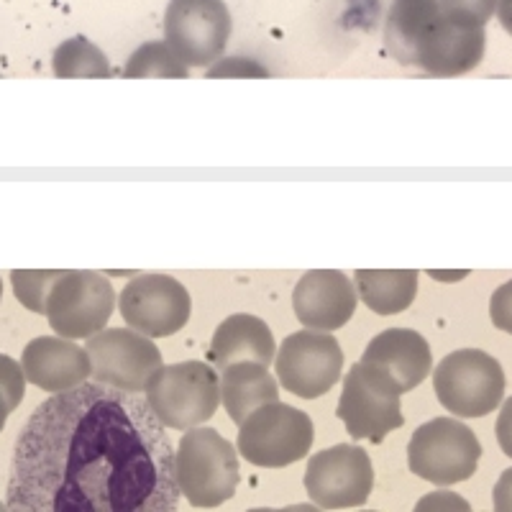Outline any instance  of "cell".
Here are the masks:
<instances>
[{
    "instance_id": "cell-18",
    "label": "cell",
    "mask_w": 512,
    "mask_h": 512,
    "mask_svg": "<svg viewBox=\"0 0 512 512\" xmlns=\"http://www.w3.org/2000/svg\"><path fill=\"white\" fill-rule=\"evenodd\" d=\"M274 336L262 318L249 313L228 315L210 341V361L216 369H226L236 361H259L264 367L274 364Z\"/></svg>"
},
{
    "instance_id": "cell-20",
    "label": "cell",
    "mask_w": 512,
    "mask_h": 512,
    "mask_svg": "<svg viewBox=\"0 0 512 512\" xmlns=\"http://www.w3.org/2000/svg\"><path fill=\"white\" fill-rule=\"evenodd\" d=\"M356 295L372 313L397 315L413 305L418 295L415 269H359L354 274Z\"/></svg>"
},
{
    "instance_id": "cell-27",
    "label": "cell",
    "mask_w": 512,
    "mask_h": 512,
    "mask_svg": "<svg viewBox=\"0 0 512 512\" xmlns=\"http://www.w3.org/2000/svg\"><path fill=\"white\" fill-rule=\"evenodd\" d=\"M208 77H269V72L264 70L262 64H256L254 59L231 57L210 64Z\"/></svg>"
},
{
    "instance_id": "cell-25",
    "label": "cell",
    "mask_w": 512,
    "mask_h": 512,
    "mask_svg": "<svg viewBox=\"0 0 512 512\" xmlns=\"http://www.w3.org/2000/svg\"><path fill=\"white\" fill-rule=\"evenodd\" d=\"M443 16L466 26H487L495 16L497 0H438Z\"/></svg>"
},
{
    "instance_id": "cell-5",
    "label": "cell",
    "mask_w": 512,
    "mask_h": 512,
    "mask_svg": "<svg viewBox=\"0 0 512 512\" xmlns=\"http://www.w3.org/2000/svg\"><path fill=\"white\" fill-rule=\"evenodd\" d=\"M438 402L456 418H484L505 400V372L482 349H459L441 359L433 372Z\"/></svg>"
},
{
    "instance_id": "cell-3",
    "label": "cell",
    "mask_w": 512,
    "mask_h": 512,
    "mask_svg": "<svg viewBox=\"0 0 512 512\" xmlns=\"http://www.w3.org/2000/svg\"><path fill=\"white\" fill-rule=\"evenodd\" d=\"M144 397L164 428L190 431L221 408V377L205 361L162 364L146 384Z\"/></svg>"
},
{
    "instance_id": "cell-23",
    "label": "cell",
    "mask_w": 512,
    "mask_h": 512,
    "mask_svg": "<svg viewBox=\"0 0 512 512\" xmlns=\"http://www.w3.org/2000/svg\"><path fill=\"white\" fill-rule=\"evenodd\" d=\"M190 75L187 64L169 49L167 41H146L128 57L123 67L126 80H144V77H164V80H185Z\"/></svg>"
},
{
    "instance_id": "cell-7",
    "label": "cell",
    "mask_w": 512,
    "mask_h": 512,
    "mask_svg": "<svg viewBox=\"0 0 512 512\" xmlns=\"http://www.w3.org/2000/svg\"><path fill=\"white\" fill-rule=\"evenodd\" d=\"M482 443L469 425L454 418L428 420L408 443L410 472L436 487L466 482L477 472Z\"/></svg>"
},
{
    "instance_id": "cell-21",
    "label": "cell",
    "mask_w": 512,
    "mask_h": 512,
    "mask_svg": "<svg viewBox=\"0 0 512 512\" xmlns=\"http://www.w3.org/2000/svg\"><path fill=\"white\" fill-rule=\"evenodd\" d=\"M441 13L438 0H395L384 24V47L397 62L415 64L418 41Z\"/></svg>"
},
{
    "instance_id": "cell-6",
    "label": "cell",
    "mask_w": 512,
    "mask_h": 512,
    "mask_svg": "<svg viewBox=\"0 0 512 512\" xmlns=\"http://www.w3.org/2000/svg\"><path fill=\"white\" fill-rule=\"evenodd\" d=\"M313 420L287 402H267L241 423L236 448L244 461L262 469H285L305 459L313 446Z\"/></svg>"
},
{
    "instance_id": "cell-11",
    "label": "cell",
    "mask_w": 512,
    "mask_h": 512,
    "mask_svg": "<svg viewBox=\"0 0 512 512\" xmlns=\"http://www.w3.org/2000/svg\"><path fill=\"white\" fill-rule=\"evenodd\" d=\"M85 351L95 382L139 395H144L149 379L164 364L154 338L134 328H103L85 338Z\"/></svg>"
},
{
    "instance_id": "cell-1",
    "label": "cell",
    "mask_w": 512,
    "mask_h": 512,
    "mask_svg": "<svg viewBox=\"0 0 512 512\" xmlns=\"http://www.w3.org/2000/svg\"><path fill=\"white\" fill-rule=\"evenodd\" d=\"M175 448L146 397L82 382L41 402L13 451L18 512H175Z\"/></svg>"
},
{
    "instance_id": "cell-12",
    "label": "cell",
    "mask_w": 512,
    "mask_h": 512,
    "mask_svg": "<svg viewBox=\"0 0 512 512\" xmlns=\"http://www.w3.org/2000/svg\"><path fill=\"white\" fill-rule=\"evenodd\" d=\"M374 487V466L364 448L354 443L318 451L305 469L308 497L323 510H349L369 500Z\"/></svg>"
},
{
    "instance_id": "cell-15",
    "label": "cell",
    "mask_w": 512,
    "mask_h": 512,
    "mask_svg": "<svg viewBox=\"0 0 512 512\" xmlns=\"http://www.w3.org/2000/svg\"><path fill=\"white\" fill-rule=\"evenodd\" d=\"M356 285L336 269H310L292 292V310L305 328L338 331L356 313Z\"/></svg>"
},
{
    "instance_id": "cell-34",
    "label": "cell",
    "mask_w": 512,
    "mask_h": 512,
    "mask_svg": "<svg viewBox=\"0 0 512 512\" xmlns=\"http://www.w3.org/2000/svg\"><path fill=\"white\" fill-rule=\"evenodd\" d=\"M0 297H3V280H0Z\"/></svg>"
},
{
    "instance_id": "cell-4",
    "label": "cell",
    "mask_w": 512,
    "mask_h": 512,
    "mask_svg": "<svg viewBox=\"0 0 512 512\" xmlns=\"http://www.w3.org/2000/svg\"><path fill=\"white\" fill-rule=\"evenodd\" d=\"M338 420H344L354 441L379 443L405 423L402 387L377 361H356L344 377Z\"/></svg>"
},
{
    "instance_id": "cell-22",
    "label": "cell",
    "mask_w": 512,
    "mask_h": 512,
    "mask_svg": "<svg viewBox=\"0 0 512 512\" xmlns=\"http://www.w3.org/2000/svg\"><path fill=\"white\" fill-rule=\"evenodd\" d=\"M52 70L59 80H108L111 77V62L103 49L95 47L85 36H72L54 49Z\"/></svg>"
},
{
    "instance_id": "cell-28",
    "label": "cell",
    "mask_w": 512,
    "mask_h": 512,
    "mask_svg": "<svg viewBox=\"0 0 512 512\" xmlns=\"http://www.w3.org/2000/svg\"><path fill=\"white\" fill-rule=\"evenodd\" d=\"M489 318H492L495 328L512 336V280L495 290V295L489 300Z\"/></svg>"
},
{
    "instance_id": "cell-31",
    "label": "cell",
    "mask_w": 512,
    "mask_h": 512,
    "mask_svg": "<svg viewBox=\"0 0 512 512\" xmlns=\"http://www.w3.org/2000/svg\"><path fill=\"white\" fill-rule=\"evenodd\" d=\"M448 502H454L459 510H469V502L461 500V497H456V495H448V492H438V495L423 497V500L415 505V510L418 512L420 510H438V507H448Z\"/></svg>"
},
{
    "instance_id": "cell-33",
    "label": "cell",
    "mask_w": 512,
    "mask_h": 512,
    "mask_svg": "<svg viewBox=\"0 0 512 512\" xmlns=\"http://www.w3.org/2000/svg\"><path fill=\"white\" fill-rule=\"evenodd\" d=\"M11 413H13L11 405H8V400H6V395H3V390H0V431L6 428V420H8V415H11Z\"/></svg>"
},
{
    "instance_id": "cell-2",
    "label": "cell",
    "mask_w": 512,
    "mask_h": 512,
    "mask_svg": "<svg viewBox=\"0 0 512 512\" xmlns=\"http://www.w3.org/2000/svg\"><path fill=\"white\" fill-rule=\"evenodd\" d=\"M175 477L180 495L192 507L210 510L223 505L236 495L241 479L236 446L216 428L195 425L177 446Z\"/></svg>"
},
{
    "instance_id": "cell-16",
    "label": "cell",
    "mask_w": 512,
    "mask_h": 512,
    "mask_svg": "<svg viewBox=\"0 0 512 512\" xmlns=\"http://www.w3.org/2000/svg\"><path fill=\"white\" fill-rule=\"evenodd\" d=\"M21 367H24L26 382L49 395L72 390L93 377L85 346H77L72 338L64 336L31 338V344H26L21 354Z\"/></svg>"
},
{
    "instance_id": "cell-30",
    "label": "cell",
    "mask_w": 512,
    "mask_h": 512,
    "mask_svg": "<svg viewBox=\"0 0 512 512\" xmlns=\"http://www.w3.org/2000/svg\"><path fill=\"white\" fill-rule=\"evenodd\" d=\"M492 505L497 512H512V469L502 472L492 492Z\"/></svg>"
},
{
    "instance_id": "cell-8",
    "label": "cell",
    "mask_w": 512,
    "mask_h": 512,
    "mask_svg": "<svg viewBox=\"0 0 512 512\" xmlns=\"http://www.w3.org/2000/svg\"><path fill=\"white\" fill-rule=\"evenodd\" d=\"M116 308L111 280L90 269H72L54 282L47 300V320L64 338H90L103 331Z\"/></svg>"
},
{
    "instance_id": "cell-32",
    "label": "cell",
    "mask_w": 512,
    "mask_h": 512,
    "mask_svg": "<svg viewBox=\"0 0 512 512\" xmlns=\"http://www.w3.org/2000/svg\"><path fill=\"white\" fill-rule=\"evenodd\" d=\"M495 16L497 21H500L502 29L512 36V0H497Z\"/></svg>"
},
{
    "instance_id": "cell-26",
    "label": "cell",
    "mask_w": 512,
    "mask_h": 512,
    "mask_svg": "<svg viewBox=\"0 0 512 512\" xmlns=\"http://www.w3.org/2000/svg\"><path fill=\"white\" fill-rule=\"evenodd\" d=\"M0 390H3V395H6L11 410H16L26 395L24 367L6 354H0Z\"/></svg>"
},
{
    "instance_id": "cell-19",
    "label": "cell",
    "mask_w": 512,
    "mask_h": 512,
    "mask_svg": "<svg viewBox=\"0 0 512 512\" xmlns=\"http://www.w3.org/2000/svg\"><path fill=\"white\" fill-rule=\"evenodd\" d=\"M280 400V382L259 361H236L221 374V405L233 423H244L256 408Z\"/></svg>"
},
{
    "instance_id": "cell-10",
    "label": "cell",
    "mask_w": 512,
    "mask_h": 512,
    "mask_svg": "<svg viewBox=\"0 0 512 512\" xmlns=\"http://www.w3.org/2000/svg\"><path fill=\"white\" fill-rule=\"evenodd\" d=\"M231 26L223 0H169L164 41L187 67H210L226 52Z\"/></svg>"
},
{
    "instance_id": "cell-24",
    "label": "cell",
    "mask_w": 512,
    "mask_h": 512,
    "mask_svg": "<svg viewBox=\"0 0 512 512\" xmlns=\"http://www.w3.org/2000/svg\"><path fill=\"white\" fill-rule=\"evenodd\" d=\"M62 274V269H13L11 285L18 303L31 313L47 315L49 292Z\"/></svg>"
},
{
    "instance_id": "cell-14",
    "label": "cell",
    "mask_w": 512,
    "mask_h": 512,
    "mask_svg": "<svg viewBox=\"0 0 512 512\" xmlns=\"http://www.w3.org/2000/svg\"><path fill=\"white\" fill-rule=\"evenodd\" d=\"M484 49H487L484 26L456 24L441 11L420 36L415 67L433 77H459L472 72L482 62Z\"/></svg>"
},
{
    "instance_id": "cell-9",
    "label": "cell",
    "mask_w": 512,
    "mask_h": 512,
    "mask_svg": "<svg viewBox=\"0 0 512 512\" xmlns=\"http://www.w3.org/2000/svg\"><path fill=\"white\" fill-rule=\"evenodd\" d=\"M277 382L300 400L326 395L344 372V351L328 331H297L274 354Z\"/></svg>"
},
{
    "instance_id": "cell-29",
    "label": "cell",
    "mask_w": 512,
    "mask_h": 512,
    "mask_svg": "<svg viewBox=\"0 0 512 512\" xmlns=\"http://www.w3.org/2000/svg\"><path fill=\"white\" fill-rule=\"evenodd\" d=\"M500 418H497L495 425V436L500 448L512 459V397L500 405Z\"/></svg>"
},
{
    "instance_id": "cell-17",
    "label": "cell",
    "mask_w": 512,
    "mask_h": 512,
    "mask_svg": "<svg viewBox=\"0 0 512 512\" xmlns=\"http://www.w3.org/2000/svg\"><path fill=\"white\" fill-rule=\"evenodd\" d=\"M361 359L382 364L397 379L402 392L415 390L433 367L431 346L413 328H387L369 341Z\"/></svg>"
},
{
    "instance_id": "cell-13",
    "label": "cell",
    "mask_w": 512,
    "mask_h": 512,
    "mask_svg": "<svg viewBox=\"0 0 512 512\" xmlns=\"http://www.w3.org/2000/svg\"><path fill=\"white\" fill-rule=\"evenodd\" d=\"M118 310L128 328L149 338H164L182 331L192 313L190 292L167 274H141L123 287Z\"/></svg>"
}]
</instances>
